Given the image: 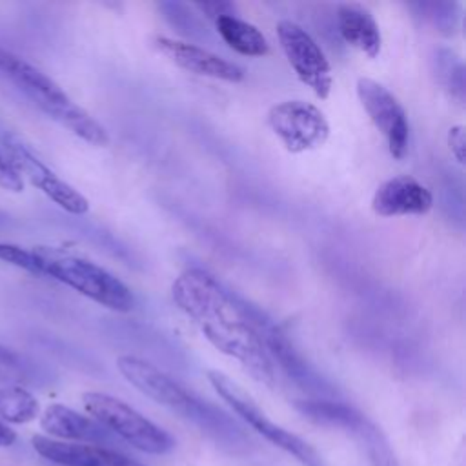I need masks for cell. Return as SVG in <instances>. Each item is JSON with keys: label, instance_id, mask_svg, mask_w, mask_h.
<instances>
[{"label": "cell", "instance_id": "1", "mask_svg": "<svg viewBox=\"0 0 466 466\" xmlns=\"http://www.w3.org/2000/svg\"><path fill=\"white\" fill-rule=\"evenodd\" d=\"M171 297L220 353L238 360L257 382L275 386L264 326L213 275L200 268L182 271L171 284Z\"/></svg>", "mask_w": 466, "mask_h": 466}, {"label": "cell", "instance_id": "2", "mask_svg": "<svg viewBox=\"0 0 466 466\" xmlns=\"http://www.w3.org/2000/svg\"><path fill=\"white\" fill-rule=\"evenodd\" d=\"M0 73L9 78L47 116H51L55 122L64 126L84 142L96 147L109 144L106 127L96 122L84 107L73 102L69 95L36 66L0 47Z\"/></svg>", "mask_w": 466, "mask_h": 466}, {"label": "cell", "instance_id": "3", "mask_svg": "<svg viewBox=\"0 0 466 466\" xmlns=\"http://www.w3.org/2000/svg\"><path fill=\"white\" fill-rule=\"evenodd\" d=\"M33 251L40 260L42 275L69 286L107 309L118 313L133 309L135 299L131 289L118 277L93 260L47 246L33 248Z\"/></svg>", "mask_w": 466, "mask_h": 466}, {"label": "cell", "instance_id": "4", "mask_svg": "<svg viewBox=\"0 0 466 466\" xmlns=\"http://www.w3.org/2000/svg\"><path fill=\"white\" fill-rule=\"evenodd\" d=\"M116 370L133 388L151 400L177 411L184 419L193 420L211 433H226L224 426L228 420L222 417V413H217L211 406L204 404L155 364L135 355H120L116 359Z\"/></svg>", "mask_w": 466, "mask_h": 466}, {"label": "cell", "instance_id": "5", "mask_svg": "<svg viewBox=\"0 0 466 466\" xmlns=\"http://www.w3.org/2000/svg\"><path fill=\"white\" fill-rule=\"evenodd\" d=\"M82 404L91 419L140 451L162 455L175 448V439L164 428L109 393L86 391Z\"/></svg>", "mask_w": 466, "mask_h": 466}, {"label": "cell", "instance_id": "6", "mask_svg": "<svg viewBox=\"0 0 466 466\" xmlns=\"http://www.w3.org/2000/svg\"><path fill=\"white\" fill-rule=\"evenodd\" d=\"M208 380L213 386V390L218 393V397L257 433H260L266 441L275 444L277 448L284 450L286 453L293 455L300 464L304 466H324L322 457L317 453V450L300 439L299 435L284 430L277 422H273L262 408L253 400V397L237 384L231 377L218 370L208 371Z\"/></svg>", "mask_w": 466, "mask_h": 466}, {"label": "cell", "instance_id": "7", "mask_svg": "<svg viewBox=\"0 0 466 466\" xmlns=\"http://www.w3.org/2000/svg\"><path fill=\"white\" fill-rule=\"evenodd\" d=\"M297 410L309 420L351 433L371 466H400L382 430L359 410L333 400H299Z\"/></svg>", "mask_w": 466, "mask_h": 466}, {"label": "cell", "instance_id": "8", "mask_svg": "<svg viewBox=\"0 0 466 466\" xmlns=\"http://www.w3.org/2000/svg\"><path fill=\"white\" fill-rule=\"evenodd\" d=\"M266 122L289 153L311 151L329 137V124L324 113L311 102L299 98L271 106Z\"/></svg>", "mask_w": 466, "mask_h": 466}, {"label": "cell", "instance_id": "9", "mask_svg": "<svg viewBox=\"0 0 466 466\" xmlns=\"http://www.w3.org/2000/svg\"><path fill=\"white\" fill-rule=\"evenodd\" d=\"M5 158L16 171V175L27 180L33 187L42 191L58 208L71 215H84L89 211L87 198L76 191L71 184L62 180L49 166H46L22 140L9 135L4 138Z\"/></svg>", "mask_w": 466, "mask_h": 466}, {"label": "cell", "instance_id": "10", "mask_svg": "<svg viewBox=\"0 0 466 466\" xmlns=\"http://www.w3.org/2000/svg\"><path fill=\"white\" fill-rule=\"evenodd\" d=\"M277 36L297 78L319 98H328L333 86L331 66L313 36L291 20L277 24Z\"/></svg>", "mask_w": 466, "mask_h": 466}, {"label": "cell", "instance_id": "11", "mask_svg": "<svg viewBox=\"0 0 466 466\" xmlns=\"http://www.w3.org/2000/svg\"><path fill=\"white\" fill-rule=\"evenodd\" d=\"M357 96L373 126L386 138L390 155L397 160L404 158L410 142V124L397 96L382 84L366 76L357 80Z\"/></svg>", "mask_w": 466, "mask_h": 466}, {"label": "cell", "instance_id": "12", "mask_svg": "<svg viewBox=\"0 0 466 466\" xmlns=\"http://www.w3.org/2000/svg\"><path fill=\"white\" fill-rule=\"evenodd\" d=\"M31 444L40 457L60 466H146L116 450L98 444L64 442L46 435H33Z\"/></svg>", "mask_w": 466, "mask_h": 466}, {"label": "cell", "instance_id": "13", "mask_svg": "<svg viewBox=\"0 0 466 466\" xmlns=\"http://www.w3.org/2000/svg\"><path fill=\"white\" fill-rule=\"evenodd\" d=\"M155 47L175 66L202 76H211L226 82H240L244 80V69L200 46L187 44L182 40L155 36Z\"/></svg>", "mask_w": 466, "mask_h": 466}, {"label": "cell", "instance_id": "14", "mask_svg": "<svg viewBox=\"0 0 466 466\" xmlns=\"http://www.w3.org/2000/svg\"><path fill=\"white\" fill-rule=\"evenodd\" d=\"M431 206V191L410 175H397L384 180L371 197V209L380 217L424 215Z\"/></svg>", "mask_w": 466, "mask_h": 466}, {"label": "cell", "instance_id": "15", "mask_svg": "<svg viewBox=\"0 0 466 466\" xmlns=\"http://www.w3.org/2000/svg\"><path fill=\"white\" fill-rule=\"evenodd\" d=\"M40 428L64 442L82 444H104L113 442L111 433L100 426L95 419L82 415L64 404H49L40 415Z\"/></svg>", "mask_w": 466, "mask_h": 466}, {"label": "cell", "instance_id": "16", "mask_svg": "<svg viewBox=\"0 0 466 466\" xmlns=\"http://www.w3.org/2000/svg\"><path fill=\"white\" fill-rule=\"evenodd\" d=\"M337 27L346 44L375 58L382 47V36L373 15L359 4H340L337 7Z\"/></svg>", "mask_w": 466, "mask_h": 466}, {"label": "cell", "instance_id": "17", "mask_svg": "<svg viewBox=\"0 0 466 466\" xmlns=\"http://www.w3.org/2000/svg\"><path fill=\"white\" fill-rule=\"evenodd\" d=\"M215 27L228 47L244 56H264L269 51L266 36L253 24L238 18L237 15L218 16L215 20Z\"/></svg>", "mask_w": 466, "mask_h": 466}, {"label": "cell", "instance_id": "18", "mask_svg": "<svg viewBox=\"0 0 466 466\" xmlns=\"http://www.w3.org/2000/svg\"><path fill=\"white\" fill-rule=\"evenodd\" d=\"M40 415L38 399L20 384L0 388V420L9 424H27Z\"/></svg>", "mask_w": 466, "mask_h": 466}, {"label": "cell", "instance_id": "19", "mask_svg": "<svg viewBox=\"0 0 466 466\" xmlns=\"http://www.w3.org/2000/svg\"><path fill=\"white\" fill-rule=\"evenodd\" d=\"M437 60H439V78L442 80V84L451 91V95H455L459 100L464 98V67L462 62L457 60V56L451 51H439L437 53Z\"/></svg>", "mask_w": 466, "mask_h": 466}, {"label": "cell", "instance_id": "20", "mask_svg": "<svg viewBox=\"0 0 466 466\" xmlns=\"http://www.w3.org/2000/svg\"><path fill=\"white\" fill-rule=\"evenodd\" d=\"M0 260L11 264L15 268L25 269L33 275H42L40 260L33 249H25V248L11 244V242H0Z\"/></svg>", "mask_w": 466, "mask_h": 466}, {"label": "cell", "instance_id": "21", "mask_svg": "<svg viewBox=\"0 0 466 466\" xmlns=\"http://www.w3.org/2000/svg\"><path fill=\"white\" fill-rule=\"evenodd\" d=\"M24 379V370L18 355L9 348L0 346V380L18 384Z\"/></svg>", "mask_w": 466, "mask_h": 466}, {"label": "cell", "instance_id": "22", "mask_svg": "<svg viewBox=\"0 0 466 466\" xmlns=\"http://www.w3.org/2000/svg\"><path fill=\"white\" fill-rule=\"evenodd\" d=\"M0 187L13 193H20L24 189L22 178L16 175V171L2 153H0Z\"/></svg>", "mask_w": 466, "mask_h": 466}, {"label": "cell", "instance_id": "23", "mask_svg": "<svg viewBox=\"0 0 466 466\" xmlns=\"http://www.w3.org/2000/svg\"><path fill=\"white\" fill-rule=\"evenodd\" d=\"M448 147L459 164H464V126H453L448 129Z\"/></svg>", "mask_w": 466, "mask_h": 466}, {"label": "cell", "instance_id": "24", "mask_svg": "<svg viewBox=\"0 0 466 466\" xmlns=\"http://www.w3.org/2000/svg\"><path fill=\"white\" fill-rule=\"evenodd\" d=\"M202 13H206L209 18H213V22L218 16H226V15H235V4L231 2H197L195 4Z\"/></svg>", "mask_w": 466, "mask_h": 466}, {"label": "cell", "instance_id": "25", "mask_svg": "<svg viewBox=\"0 0 466 466\" xmlns=\"http://www.w3.org/2000/svg\"><path fill=\"white\" fill-rule=\"evenodd\" d=\"M15 441H16V431L0 420V448L13 446Z\"/></svg>", "mask_w": 466, "mask_h": 466}]
</instances>
